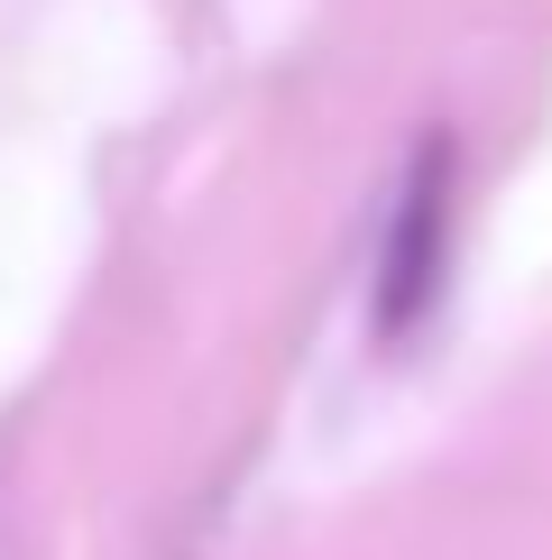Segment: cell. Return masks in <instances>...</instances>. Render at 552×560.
Here are the masks:
<instances>
[{
    "instance_id": "6da1fadb",
    "label": "cell",
    "mask_w": 552,
    "mask_h": 560,
    "mask_svg": "<svg viewBox=\"0 0 552 560\" xmlns=\"http://www.w3.org/2000/svg\"><path fill=\"white\" fill-rule=\"evenodd\" d=\"M433 258H442V156H424V175H414L396 230H387V285H378V322H387V331H405V322L424 313Z\"/></svg>"
}]
</instances>
